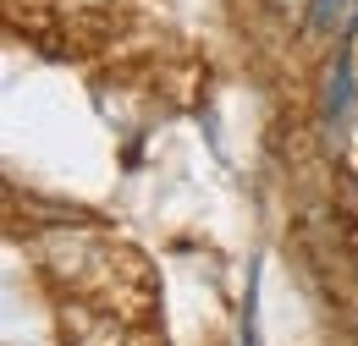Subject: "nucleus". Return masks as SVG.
<instances>
[{"label": "nucleus", "instance_id": "f257e3e1", "mask_svg": "<svg viewBox=\"0 0 358 346\" xmlns=\"http://www.w3.org/2000/svg\"><path fill=\"white\" fill-rule=\"evenodd\" d=\"M325 121H348V110H353V50L342 44L336 50V61H331V72H325Z\"/></svg>", "mask_w": 358, "mask_h": 346}, {"label": "nucleus", "instance_id": "f03ea898", "mask_svg": "<svg viewBox=\"0 0 358 346\" xmlns=\"http://www.w3.org/2000/svg\"><path fill=\"white\" fill-rule=\"evenodd\" d=\"M309 22L320 33H336V28H348V17H353V0H309Z\"/></svg>", "mask_w": 358, "mask_h": 346}, {"label": "nucleus", "instance_id": "7ed1b4c3", "mask_svg": "<svg viewBox=\"0 0 358 346\" xmlns=\"http://www.w3.org/2000/svg\"><path fill=\"white\" fill-rule=\"evenodd\" d=\"M243 346H265V341H259V330H254V308L243 313Z\"/></svg>", "mask_w": 358, "mask_h": 346}]
</instances>
